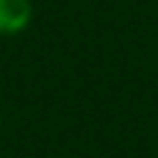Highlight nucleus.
Instances as JSON below:
<instances>
[{"mask_svg":"<svg viewBox=\"0 0 158 158\" xmlns=\"http://www.w3.org/2000/svg\"><path fill=\"white\" fill-rule=\"evenodd\" d=\"M32 2L30 0H0V35L12 37L30 27Z\"/></svg>","mask_w":158,"mask_h":158,"instance_id":"f257e3e1","label":"nucleus"},{"mask_svg":"<svg viewBox=\"0 0 158 158\" xmlns=\"http://www.w3.org/2000/svg\"><path fill=\"white\" fill-rule=\"evenodd\" d=\"M0 121H2V118H0Z\"/></svg>","mask_w":158,"mask_h":158,"instance_id":"f03ea898","label":"nucleus"}]
</instances>
